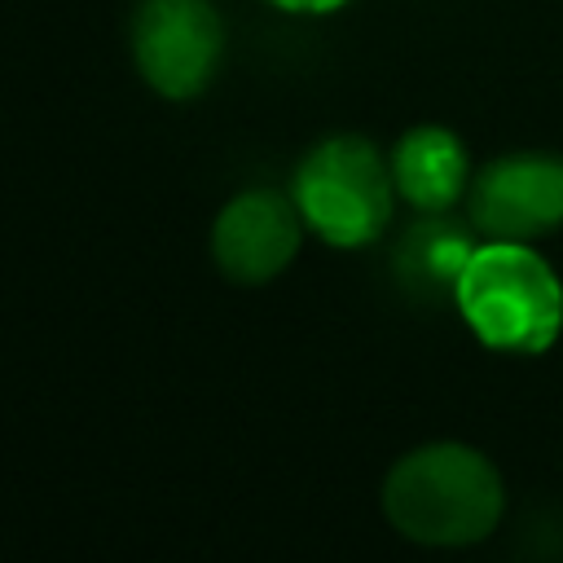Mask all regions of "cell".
<instances>
[{"label": "cell", "mask_w": 563, "mask_h": 563, "mask_svg": "<svg viewBox=\"0 0 563 563\" xmlns=\"http://www.w3.org/2000/svg\"><path fill=\"white\" fill-rule=\"evenodd\" d=\"M383 515L405 541L462 550L497 532L506 515V484L488 453L462 440H431L387 471Z\"/></svg>", "instance_id": "6da1fadb"}, {"label": "cell", "mask_w": 563, "mask_h": 563, "mask_svg": "<svg viewBox=\"0 0 563 563\" xmlns=\"http://www.w3.org/2000/svg\"><path fill=\"white\" fill-rule=\"evenodd\" d=\"M453 308L493 352L541 356L563 334V282L532 242L484 238L453 286Z\"/></svg>", "instance_id": "7a4b0ae2"}, {"label": "cell", "mask_w": 563, "mask_h": 563, "mask_svg": "<svg viewBox=\"0 0 563 563\" xmlns=\"http://www.w3.org/2000/svg\"><path fill=\"white\" fill-rule=\"evenodd\" d=\"M290 198L325 246L356 251L383 238L400 194L391 180V158H383L374 141L343 132L303 154Z\"/></svg>", "instance_id": "3957f363"}, {"label": "cell", "mask_w": 563, "mask_h": 563, "mask_svg": "<svg viewBox=\"0 0 563 563\" xmlns=\"http://www.w3.org/2000/svg\"><path fill=\"white\" fill-rule=\"evenodd\" d=\"M224 53V22L207 0H145L132 13V62L141 79L167 97H198Z\"/></svg>", "instance_id": "277c9868"}, {"label": "cell", "mask_w": 563, "mask_h": 563, "mask_svg": "<svg viewBox=\"0 0 563 563\" xmlns=\"http://www.w3.org/2000/svg\"><path fill=\"white\" fill-rule=\"evenodd\" d=\"M475 233L537 242L563 229V158L545 150H519L484 163L466 189Z\"/></svg>", "instance_id": "5b68a950"}, {"label": "cell", "mask_w": 563, "mask_h": 563, "mask_svg": "<svg viewBox=\"0 0 563 563\" xmlns=\"http://www.w3.org/2000/svg\"><path fill=\"white\" fill-rule=\"evenodd\" d=\"M303 216L282 189H246L229 198L211 224V260L233 286H264L290 268L303 242Z\"/></svg>", "instance_id": "8992f818"}, {"label": "cell", "mask_w": 563, "mask_h": 563, "mask_svg": "<svg viewBox=\"0 0 563 563\" xmlns=\"http://www.w3.org/2000/svg\"><path fill=\"white\" fill-rule=\"evenodd\" d=\"M391 180L396 194L427 216H444L471 189V154L453 128L418 123L391 145Z\"/></svg>", "instance_id": "52a82bcc"}, {"label": "cell", "mask_w": 563, "mask_h": 563, "mask_svg": "<svg viewBox=\"0 0 563 563\" xmlns=\"http://www.w3.org/2000/svg\"><path fill=\"white\" fill-rule=\"evenodd\" d=\"M400 246H405L400 255H405L409 282L440 286V290H449V299H453V286H457V277H462L471 251H475V242H471L462 229H453L449 220H427V224H418Z\"/></svg>", "instance_id": "ba28073f"}, {"label": "cell", "mask_w": 563, "mask_h": 563, "mask_svg": "<svg viewBox=\"0 0 563 563\" xmlns=\"http://www.w3.org/2000/svg\"><path fill=\"white\" fill-rule=\"evenodd\" d=\"M268 4L282 9V13H299V18H321V13H334L352 0H268Z\"/></svg>", "instance_id": "9c48e42d"}]
</instances>
